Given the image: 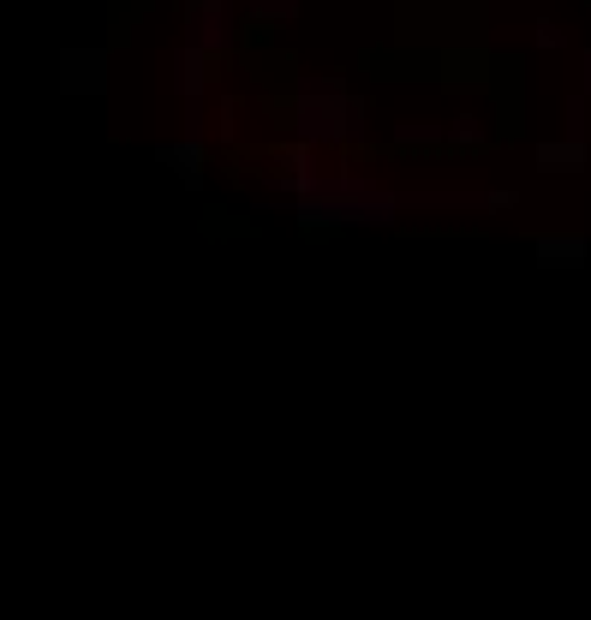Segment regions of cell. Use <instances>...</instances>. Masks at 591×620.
Here are the masks:
<instances>
[{
    "instance_id": "obj_1",
    "label": "cell",
    "mask_w": 591,
    "mask_h": 620,
    "mask_svg": "<svg viewBox=\"0 0 591 620\" xmlns=\"http://www.w3.org/2000/svg\"><path fill=\"white\" fill-rule=\"evenodd\" d=\"M364 95L347 90L341 72H317V78H293V131L299 143H359L364 138Z\"/></svg>"
},
{
    "instance_id": "obj_2",
    "label": "cell",
    "mask_w": 591,
    "mask_h": 620,
    "mask_svg": "<svg viewBox=\"0 0 591 620\" xmlns=\"http://www.w3.org/2000/svg\"><path fill=\"white\" fill-rule=\"evenodd\" d=\"M395 191L371 185V179H352V173H335V179H317V191H305L299 203H293V215H299V227H347V221H395L400 215Z\"/></svg>"
},
{
    "instance_id": "obj_3",
    "label": "cell",
    "mask_w": 591,
    "mask_h": 620,
    "mask_svg": "<svg viewBox=\"0 0 591 620\" xmlns=\"http://www.w3.org/2000/svg\"><path fill=\"white\" fill-rule=\"evenodd\" d=\"M185 42H192L197 54H209V60L228 54V48L240 42L228 0H185Z\"/></svg>"
},
{
    "instance_id": "obj_4",
    "label": "cell",
    "mask_w": 591,
    "mask_h": 620,
    "mask_svg": "<svg viewBox=\"0 0 591 620\" xmlns=\"http://www.w3.org/2000/svg\"><path fill=\"white\" fill-rule=\"evenodd\" d=\"M61 90L66 95H102L108 90V48H66L61 54Z\"/></svg>"
},
{
    "instance_id": "obj_5",
    "label": "cell",
    "mask_w": 591,
    "mask_h": 620,
    "mask_svg": "<svg viewBox=\"0 0 591 620\" xmlns=\"http://www.w3.org/2000/svg\"><path fill=\"white\" fill-rule=\"evenodd\" d=\"M156 162L180 173L185 191H204V167H209V143L185 138V143H156Z\"/></svg>"
},
{
    "instance_id": "obj_6",
    "label": "cell",
    "mask_w": 591,
    "mask_h": 620,
    "mask_svg": "<svg viewBox=\"0 0 591 620\" xmlns=\"http://www.w3.org/2000/svg\"><path fill=\"white\" fill-rule=\"evenodd\" d=\"M531 250H538V262H550V269H579V262L591 257V245L579 233H543Z\"/></svg>"
},
{
    "instance_id": "obj_7",
    "label": "cell",
    "mask_w": 591,
    "mask_h": 620,
    "mask_svg": "<svg viewBox=\"0 0 591 620\" xmlns=\"http://www.w3.org/2000/svg\"><path fill=\"white\" fill-rule=\"evenodd\" d=\"M538 167L543 173H579V167H591V150L586 143H538Z\"/></svg>"
},
{
    "instance_id": "obj_8",
    "label": "cell",
    "mask_w": 591,
    "mask_h": 620,
    "mask_svg": "<svg viewBox=\"0 0 591 620\" xmlns=\"http://www.w3.org/2000/svg\"><path fill=\"white\" fill-rule=\"evenodd\" d=\"M275 167H281V173H317V150L293 138V143H281V150H275Z\"/></svg>"
},
{
    "instance_id": "obj_9",
    "label": "cell",
    "mask_w": 591,
    "mask_h": 620,
    "mask_svg": "<svg viewBox=\"0 0 591 620\" xmlns=\"http://www.w3.org/2000/svg\"><path fill=\"white\" fill-rule=\"evenodd\" d=\"M400 150H431V143H448V126H395Z\"/></svg>"
},
{
    "instance_id": "obj_10",
    "label": "cell",
    "mask_w": 591,
    "mask_h": 620,
    "mask_svg": "<svg viewBox=\"0 0 591 620\" xmlns=\"http://www.w3.org/2000/svg\"><path fill=\"white\" fill-rule=\"evenodd\" d=\"M448 143H454V150H478V143H484V126H478L472 114H460L454 126H448Z\"/></svg>"
},
{
    "instance_id": "obj_11",
    "label": "cell",
    "mask_w": 591,
    "mask_h": 620,
    "mask_svg": "<svg viewBox=\"0 0 591 620\" xmlns=\"http://www.w3.org/2000/svg\"><path fill=\"white\" fill-rule=\"evenodd\" d=\"M538 48H562V30H555V24H538Z\"/></svg>"
},
{
    "instance_id": "obj_12",
    "label": "cell",
    "mask_w": 591,
    "mask_h": 620,
    "mask_svg": "<svg viewBox=\"0 0 591 620\" xmlns=\"http://www.w3.org/2000/svg\"><path fill=\"white\" fill-rule=\"evenodd\" d=\"M228 7H245V12H264V7H281V0H228Z\"/></svg>"
},
{
    "instance_id": "obj_13",
    "label": "cell",
    "mask_w": 591,
    "mask_h": 620,
    "mask_svg": "<svg viewBox=\"0 0 591 620\" xmlns=\"http://www.w3.org/2000/svg\"><path fill=\"white\" fill-rule=\"evenodd\" d=\"M586 90H591V54H586Z\"/></svg>"
}]
</instances>
